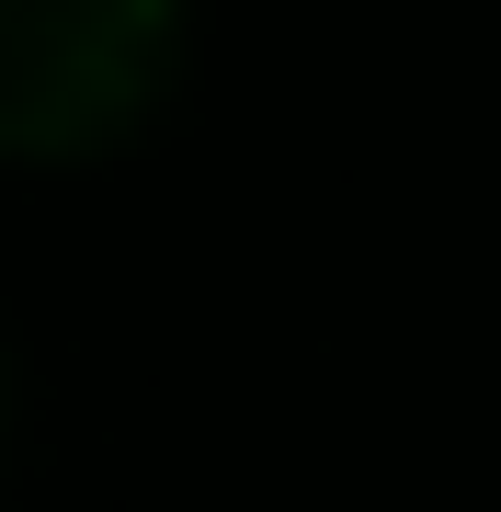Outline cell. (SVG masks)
Segmentation results:
<instances>
[{
	"label": "cell",
	"mask_w": 501,
	"mask_h": 512,
	"mask_svg": "<svg viewBox=\"0 0 501 512\" xmlns=\"http://www.w3.org/2000/svg\"><path fill=\"white\" fill-rule=\"evenodd\" d=\"M183 69V0H0V160H103Z\"/></svg>",
	"instance_id": "1"
},
{
	"label": "cell",
	"mask_w": 501,
	"mask_h": 512,
	"mask_svg": "<svg viewBox=\"0 0 501 512\" xmlns=\"http://www.w3.org/2000/svg\"><path fill=\"white\" fill-rule=\"evenodd\" d=\"M0 444H12V342H0Z\"/></svg>",
	"instance_id": "2"
}]
</instances>
